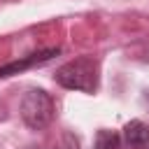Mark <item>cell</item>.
Here are the masks:
<instances>
[{"label":"cell","instance_id":"cell-1","mask_svg":"<svg viewBox=\"0 0 149 149\" xmlns=\"http://www.w3.org/2000/svg\"><path fill=\"white\" fill-rule=\"evenodd\" d=\"M56 84H61L63 88L70 91H81V93H93L98 88V79H100V68L98 61L93 56H79L74 61L63 63L56 74H54Z\"/></svg>","mask_w":149,"mask_h":149},{"label":"cell","instance_id":"cell-2","mask_svg":"<svg viewBox=\"0 0 149 149\" xmlns=\"http://www.w3.org/2000/svg\"><path fill=\"white\" fill-rule=\"evenodd\" d=\"M21 119L28 128L42 130L54 119V98L44 88H30L21 98Z\"/></svg>","mask_w":149,"mask_h":149},{"label":"cell","instance_id":"cell-3","mask_svg":"<svg viewBox=\"0 0 149 149\" xmlns=\"http://www.w3.org/2000/svg\"><path fill=\"white\" fill-rule=\"evenodd\" d=\"M58 54H61V47H49V49L28 54V56H23V58H19V61H12V63H7V65H0V79L12 77V74H19V72H23V70H30V68H35V65H42V63L51 61V58L58 56Z\"/></svg>","mask_w":149,"mask_h":149},{"label":"cell","instance_id":"cell-4","mask_svg":"<svg viewBox=\"0 0 149 149\" xmlns=\"http://www.w3.org/2000/svg\"><path fill=\"white\" fill-rule=\"evenodd\" d=\"M123 140L133 149H144L149 144V126L142 123V121H137V119L128 121L126 128H123Z\"/></svg>","mask_w":149,"mask_h":149},{"label":"cell","instance_id":"cell-5","mask_svg":"<svg viewBox=\"0 0 149 149\" xmlns=\"http://www.w3.org/2000/svg\"><path fill=\"white\" fill-rule=\"evenodd\" d=\"M121 144V137L116 130H107V128H100L98 135H95V149H119Z\"/></svg>","mask_w":149,"mask_h":149}]
</instances>
